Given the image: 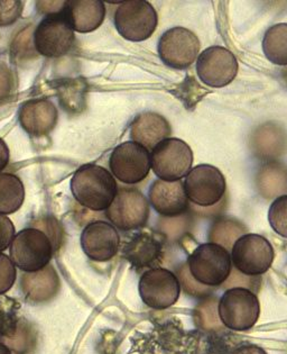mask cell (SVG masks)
I'll return each mask as SVG.
<instances>
[{
	"label": "cell",
	"instance_id": "obj_33",
	"mask_svg": "<svg viewBox=\"0 0 287 354\" xmlns=\"http://www.w3.org/2000/svg\"><path fill=\"white\" fill-rule=\"evenodd\" d=\"M17 279V268L8 255L0 253V296L8 292Z\"/></svg>",
	"mask_w": 287,
	"mask_h": 354
},
{
	"label": "cell",
	"instance_id": "obj_10",
	"mask_svg": "<svg viewBox=\"0 0 287 354\" xmlns=\"http://www.w3.org/2000/svg\"><path fill=\"white\" fill-rule=\"evenodd\" d=\"M37 53L45 57H60L68 55L75 43V30L62 12L45 16L33 34Z\"/></svg>",
	"mask_w": 287,
	"mask_h": 354
},
{
	"label": "cell",
	"instance_id": "obj_2",
	"mask_svg": "<svg viewBox=\"0 0 287 354\" xmlns=\"http://www.w3.org/2000/svg\"><path fill=\"white\" fill-rule=\"evenodd\" d=\"M57 249L51 239L39 228L18 232L9 246V258L21 272H35L51 263Z\"/></svg>",
	"mask_w": 287,
	"mask_h": 354
},
{
	"label": "cell",
	"instance_id": "obj_13",
	"mask_svg": "<svg viewBox=\"0 0 287 354\" xmlns=\"http://www.w3.org/2000/svg\"><path fill=\"white\" fill-rule=\"evenodd\" d=\"M138 289L144 304L156 310L173 306L181 294L177 274L163 268L145 271L139 279Z\"/></svg>",
	"mask_w": 287,
	"mask_h": 354
},
{
	"label": "cell",
	"instance_id": "obj_5",
	"mask_svg": "<svg viewBox=\"0 0 287 354\" xmlns=\"http://www.w3.org/2000/svg\"><path fill=\"white\" fill-rule=\"evenodd\" d=\"M218 315L229 330L244 332L256 325L260 304L254 291L241 287L228 289L218 301Z\"/></svg>",
	"mask_w": 287,
	"mask_h": 354
},
{
	"label": "cell",
	"instance_id": "obj_3",
	"mask_svg": "<svg viewBox=\"0 0 287 354\" xmlns=\"http://www.w3.org/2000/svg\"><path fill=\"white\" fill-rule=\"evenodd\" d=\"M37 330L21 313L19 304L10 298L0 299V343L12 354H32L37 345Z\"/></svg>",
	"mask_w": 287,
	"mask_h": 354
},
{
	"label": "cell",
	"instance_id": "obj_38",
	"mask_svg": "<svg viewBox=\"0 0 287 354\" xmlns=\"http://www.w3.org/2000/svg\"><path fill=\"white\" fill-rule=\"evenodd\" d=\"M10 159V152H9L8 145L3 138H0V174L6 169Z\"/></svg>",
	"mask_w": 287,
	"mask_h": 354
},
{
	"label": "cell",
	"instance_id": "obj_12",
	"mask_svg": "<svg viewBox=\"0 0 287 354\" xmlns=\"http://www.w3.org/2000/svg\"><path fill=\"white\" fill-rule=\"evenodd\" d=\"M109 168L111 174L126 185L141 183L150 174V151L136 142L121 143L112 151Z\"/></svg>",
	"mask_w": 287,
	"mask_h": 354
},
{
	"label": "cell",
	"instance_id": "obj_15",
	"mask_svg": "<svg viewBox=\"0 0 287 354\" xmlns=\"http://www.w3.org/2000/svg\"><path fill=\"white\" fill-rule=\"evenodd\" d=\"M197 60V75L209 87H224L231 84L238 73L236 57L222 46L206 48Z\"/></svg>",
	"mask_w": 287,
	"mask_h": 354
},
{
	"label": "cell",
	"instance_id": "obj_8",
	"mask_svg": "<svg viewBox=\"0 0 287 354\" xmlns=\"http://www.w3.org/2000/svg\"><path fill=\"white\" fill-rule=\"evenodd\" d=\"M231 262L237 271L248 277H259L272 267L275 252L266 237L245 234L231 249Z\"/></svg>",
	"mask_w": 287,
	"mask_h": 354
},
{
	"label": "cell",
	"instance_id": "obj_23",
	"mask_svg": "<svg viewBox=\"0 0 287 354\" xmlns=\"http://www.w3.org/2000/svg\"><path fill=\"white\" fill-rule=\"evenodd\" d=\"M255 151L260 158H277L283 153L286 143V133L284 129L278 127L275 124L268 123L258 127L254 132Z\"/></svg>",
	"mask_w": 287,
	"mask_h": 354
},
{
	"label": "cell",
	"instance_id": "obj_29",
	"mask_svg": "<svg viewBox=\"0 0 287 354\" xmlns=\"http://www.w3.org/2000/svg\"><path fill=\"white\" fill-rule=\"evenodd\" d=\"M269 224L278 235L287 239V195L273 201L268 210Z\"/></svg>",
	"mask_w": 287,
	"mask_h": 354
},
{
	"label": "cell",
	"instance_id": "obj_41",
	"mask_svg": "<svg viewBox=\"0 0 287 354\" xmlns=\"http://www.w3.org/2000/svg\"><path fill=\"white\" fill-rule=\"evenodd\" d=\"M281 75H283V80H284L285 84H286L287 86V68L286 69L283 70Z\"/></svg>",
	"mask_w": 287,
	"mask_h": 354
},
{
	"label": "cell",
	"instance_id": "obj_24",
	"mask_svg": "<svg viewBox=\"0 0 287 354\" xmlns=\"http://www.w3.org/2000/svg\"><path fill=\"white\" fill-rule=\"evenodd\" d=\"M25 201V188L16 174H0V215H10L21 209Z\"/></svg>",
	"mask_w": 287,
	"mask_h": 354
},
{
	"label": "cell",
	"instance_id": "obj_9",
	"mask_svg": "<svg viewBox=\"0 0 287 354\" xmlns=\"http://www.w3.org/2000/svg\"><path fill=\"white\" fill-rule=\"evenodd\" d=\"M106 217L120 231L139 230L150 218V201L136 188H120L106 209Z\"/></svg>",
	"mask_w": 287,
	"mask_h": 354
},
{
	"label": "cell",
	"instance_id": "obj_37",
	"mask_svg": "<svg viewBox=\"0 0 287 354\" xmlns=\"http://www.w3.org/2000/svg\"><path fill=\"white\" fill-rule=\"evenodd\" d=\"M66 3V1H37L36 10L41 14H46V16L54 15L62 12Z\"/></svg>",
	"mask_w": 287,
	"mask_h": 354
},
{
	"label": "cell",
	"instance_id": "obj_27",
	"mask_svg": "<svg viewBox=\"0 0 287 354\" xmlns=\"http://www.w3.org/2000/svg\"><path fill=\"white\" fill-rule=\"evenodd\" d=\"M60 105L66 113L75 114L83 111L86 106V95H87V86L83 80L75 79L69 82H63L57 88Z\"/></svg>",
	"mask_w": 287,
	"mask_h": 354
},
{
	"label": "cell",
	"instance_id": "obj_18",
	"mask_svg": "<svg viewBox=\"0 0 287 354\" xmlns=\"http://www.w3.org/2000/svg\"><path fill=\"white\" fill-rule=\"evenodd\" d=\"M150 204L161 216L174 218L186 213L188 199L182 181L155 180L148 194Z\"/></svg>",
	"mask_w": 287,
	"mask_h": 354
},
{
	"label": "cell",
	"instance_id": "obj_40",
	"mask_svg": "<svg viewBox=\"0 0 287 354\" xmlns=\"http://www.w3.org/2000/svg\"><path fill=\"white\" fill-rule=\"evenodd\" d=\"M0 354H12L7 348L6 345H3V343H0Z\"/></svg>",
	"mask_w": 287,
	"mask_h": 354
},
{
	"label": "cell",
	"instance_id": "obj_30",
	"mask_svg": "<svg viewBox=\"0 0 287 354\" xmlns=\"http://www.w3.org/2000/svg\"><path fill=\"white\" fill-rule=\"evenodd\" d=\"M34 30L25 28L14 39L12 46V55L14 60L23 61L27 59L37 57L33 41Z\"/></svg>",
	"mask_w": 287,
	"mask_h": 354
},
{
	"label": "cell",
	"instance_id": "obj_22",
	"mask_svg": "<svg viewBox=\"0 0 287 354\" xmlns=\"http://www.w3.org/2000/svg\"><path fill=\"white\" fill-rule=\"evenodd\" d=\"M163 243L159 237L148 232H139L129 240L123 248V255L138 269L152 267L159 261Z\"/></svg>",
	"mask_w": 287,
	"mask_h": 354
},
{
	"label": "cell",
	"instance_id": "obj_31",
	"mask_svg": "<svg viewBox=\"0 0 287 354\" xmlns=\"http://www.w3.org/2000/svg\"><path fill=\"white\" fill-rule=\"evenodd\" d=\"M177 277L184 292L190 295V296H193V297H209L210 295L212 294L211 287L201 285L191 276V273L188 271V264H183L182 267L177 269Z\"/></svg>",
	"mask_w": 287,
	"mask_h": 354
},
{
	"label": "cell",
	"instance_id": "obj_34",
	"mask_svg": "<svg viewBox=\"0 0 287 354\" xmlns=\"http://www.w3.org/2000/svg\"><path fill=\"white\" fill-rule=\"evenodd\" d=\"M24 10V3L18 0H0V26H8L18 21Z\"/></svg>",
	"mask_w": 287,
	"mask_h": 354
},
{
	"label": "cell",
	"instance_id": "obj_16",
	"mask_svg": "<svg viewBox=\"0 0 287 354\" xmlns=\"http://www.w3.org/2000/svg\"><path fill=\"white\" fill-rule=\"evenodd\" d=\"M81 249L92 261L107 262L119 251V233L114 225L105 221L89 223L80 237Z\"/></svg>",
	"mask_w": 287,
	"mask_h": 354
},
{
	"label": "cell",
	"instance_id": "obj_36",
	"mask_svg": "<svg viewBox=\"0 0 287 354\" xmlns=\"http://www.w3.org/2000/svg\"><path fill=\"white\" fill-rule=\"evenodd\" d=\"M15 235V226L12 221L5 215H0V253L8 249Z\"/></svg>",
	"mask_w": 287,
	"mask_h": 354
},
{
	"label": "cell",
	"instance_id": "obj_1",
	"mask_svg": "<svg viewBox=\"0 0 287 354\" xmlns=\"http://www.w3.org/2000/svg\"><path fill=\"white\" fill-rule=\"evenodd\" d=\"M70 187L75 201L92 212H106L118 192L114 176L97 165H84L79 168Z\"/></svg>",
	"mask_w": 287,
	"mask_h": 354
},
{
	"label": "cell",
	"instance_id": "obj_28",
	"mask_svg": "<svg viewBox=\"0 0 287 354\" xmlns=\"http://www.w3.org/2000/svg\"><path fill=\"white\" fill-rule=\"evenodd\" d=\"M195 319L197 326L204 330H221V321L218 315V301L209 297L197 305L195 310Z\"/></svg>",
	"mask_w": 287,
	"mask_h": 354
},
{
	"label": "cell",
	"instance_id": "obj_7",
	"mask_svg": "<svg viewBox=\"0 0 287 354\" xmlns=\"http://www.w3.org/2000/svg\"><path fill=\"white\" fill-rule=\"evenodd\" d=\"M159 24V16L152 3L130 0L121 3L115 12V26L123 39L143 42L150 39Z\"/></svg>",
	"mask_w": 287,
	"mask_h": 354
},
{
	"label": "cell",
	"instance_id": "obj_35",
	"mask_svg": "<svg viewBox=\"0 0 287 354\" xmlns=\"http://www.w3.org/2000/svg\"><path fill=\"white\" fill-rule=\"evenodd\" d=\"M30 227L39 228L41 231L44 232L53 242L55 249L60 248L62 243L63 232L62 227L55 218H42L37 219L34 222V225Z\"/></svg>",
	"mask_w": 287,
	"mask_h": 354
},
{
	"label": "cell",
	"instance_id": "obj_19",
	"mask_svg": "<svg viewBox=\"0 0 287 354\" xmlns=\"http://www.w3.org/2000/svg\"><path fill=\"white\" fill-rule=\"evenodd\" d=\"M59 120L57 107L51 100L39 98L25 102L18 111V120L30 136H45L55 129Z\"/></svg>",
	"mask_w": 287,
	"mask_h": 354
},
{
	"label": "cell",
	"instance_id": "obj_21",
	"mask_svg": "<svg viewBox=\"0 0 287 354\" xmlns=\"http://www.w3.org/2000/svg\"><path fill=\"white\" fill-rule=\"evenodd\" d=\"M170 133L172 129L166 118L152 111H145L137 115L130 127L132 142H136L148 151L168 138Z\"/></svg>",
	"mask_w": 287,
	"mask_h": 354
},
{
	"label": "cell",
	"instance_id": "obj_32",
	"mask_svg": "<svg viewBox=\"0 0 287 354\" xmlns=\"http://www.w3.org/2000/svg\"><path fill=\"white\" fill-rule=\"evenodd\" d=\"M18 80L8 64L0 61V105L7 104L15 96Z\"/></svg>",
	"mask_w": 287,
	"mask_h": 354
},
{
	"label": "cell",
	"instance_id": "obj_11",
	"mask_svg": "<svg viewBox=\"0 0 287 354\" xmlns=\"http://www.w3.org/2000/svg\"><path fill=\"white\" fill-rule=\"evenodd\" d=\"M188 199L200 207H211L224 198L227 183L222 172L213 165H200L191 169L184 183Z\"/></svg>",
	"mask_w": 287,
	"mask_h": 354
},
{
	"label": "cell",
	"instance_id": "obj_4",
	"mask_svg": "<svg viewBox=\"0 0 287 354\" xmlns=\"http://www.w3.org/2000/svg\"><path fill=\"white\" fill-rule=\"evenodd\" d=\"M188 271L201 285L219 287L224 285L232 271L231 255L228 250L213 243H204L188 257Z\"/></svg>",
	"mask_w": 287,
	"mask_h": 354
},
{
	"label": "cell",
	"instance_id": "obj_17",
	"mask_svg": "<svg viewBox=\"0 0 287 354\" xmlns=\"http://www.w3.org/2000/svg\"><path fill=\"white\" fill-rule=\"evenodd\" d=\"M19 289L27 303L39 305L57 297L61 289L60 277L51 263L35 272H21Z\"/></svg>",
	"mask_w": 287,
	"mask_h": 354
},
{
	"label": "cell",
	"instance_id": "obj_25",
	"mask_svg": "<svg viewBox=\"0 0 287 354\" xmlns=\"http://www.w3.org/2000/svg\"><path fill=\"white\" fill-rule=\"evenodd\" d=\"M265 57L276 66H287V24L279 23L269 28L264 35Z\"/></svg>",
	"mask_w": 287,
	"mask_h": 354
},
{
	"label": "cell",
	"instance_id": "obj_6",
	"mask_svg": "<svg viewBox=\"0 0 287 354\" xmlns=\"http://www.w3.org/2000/svg\"><path fill=\"white\" fill-rule=\"evenodd\" d=\"M193 152L179 138H166L156 145L150 154V168L164 181H179L191 171Z\"/></svg>",
	"mask_w": 287,
	"mask_h": 354
},
{
	"label": "cell",
	"instance_id": "obj_26",
	"mask_svg": "<svg viewBox=\"0 0 287 354\" xmlns=\"http://www.w3.org/2000/svg\"><path fill=\"white\" fill-rule=\"evenodd\" d=\"M247 228L236 219L218 218L213 222L209 231V243L217 244L230 251L239 237L246 234Z\"/></svg>",
	"mask_w": 287,
	"mask_h": 354
},
{
	"label": "cell",
	"instance_id": "obj_20",
	"mask_svg": "<svg viewBox=\"0 0 287 354\" xmlns=\"http://www.w3.org/2000/svg\"><path fill=\"white\" fill-rule=\"evenodd\" d=\"M63 14L75 32L90 33L105 21L106 6L99 0H72L66 1Z\"/></svg>",
	"mask_w": 287,
	"mask_h": 354
},
{
	"label": "cell",
	"instance_id": "obj_39",
	"mask_svg": "<svg viewBox=\"0 0 287 354\" xmlns=\"http://www.w3.org/2000/svg\"><path fill=\"white\" fill-rule=\"evenodd\" d=\"M232 354H267L264 348L254 344L242 345L232 352Z\"/></svg>",
	"mask_w": 287,
	"mask_h": 354
},
{
	"label": "cell",
	"instance_id": "obj_14",
	"mask_svg": "<svg viewBox=\"0 0 287 354\" xmlns=\"http://www.w3.org/2000/svg\"><path fill=\"white\" fill-rule=\"evenodd\" d=\"M200 41L193 32L184 28L166 30L159 37L157 52L165 66L184 70L191 66L199 57Z\"/></svg>",
	"mask_w": 287,
	"mask_h": 354
}]
</instances>
